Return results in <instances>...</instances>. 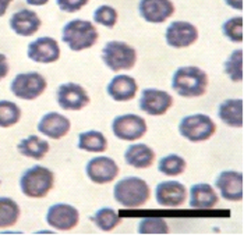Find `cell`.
Masks as SVG:
<instances>
[{
    "instance_id": "obj_16",
    "label": "cell",
    "mask_w": 251,
    "mask_h": 238,
    "mask_svg": "<svg viewBox=\"0 0 251 238\" xmlns=\"http://www.w3.org/2000/svg\"><path fill=\"white\" fill-rule=\"evenodd\" d=\"M156 202L165 208H180L187 199V190L179 181H163L155 190Z\"/></svg>"
},
{
    "instance_id": "obj_32",
    "label": "cell",
    "mask_w": 251,
    "mask_h": 238,
    "mask_svg": "<svg viewBox=\"0 0 251 238\" xmlns=\"http://www.w3.org/2000/svg\"><path fill=\"white\" fill-rule=\"evenodd\" d=\"M222 32L232 42H236V44L243 42V18L232 17L226 20L222 25Z\"/></svg>"
},
{
    "instance_id": "obj_23",
    "label": "cell",
    "mask_w": 251,
    "mask_h": 238,
    "mask_svg": "<svg viewBox=\"0 0 251 238\" xmlns=\"http://www.w3.org/2000/svg\"><path fill=\"white\" fill-rule=\"evenodd\" d=\"M218 117L229 127H243V100L226 99L218 107Z\"/></svg>"
},
{
    "instance_id": "obj_17",
    "label": "cell",
    "mask_w": 251,
    "mask_h": 238,
    "mask_svg": "<svg viewBox=\"0 0 251 238\" xmlns=\"http://www.w3.org/2000/svg\"><path fill=\"white\" fill-rule=\"evenodd\" d=\"M215 187L221 191V196L226 201L239 202L243 199V174L239 171H222L216 177Z\"/></svg>"
},
{
    "instance_id": "obj_30",
    "label": "cell",
    "mask_w": 251,
    "mask_h": 238,
    "mask_svg": "<svg viewBox=\"0 0 251 238\" xmlns=\"http://www.w3.org/2000/svg\"><path fill=\"white\" fill-rule=\"evenodd\" d=\"M225 72L233 82L243 81V50L237 49L226 59L224 64Z\"/></svg>"
},
{
    "instance_id": "obj_4",
    "label": "cell",
    "mask_w": 251,
    "mask_h": 238,
    "mask_svg": "<svg viewBox=\"0 0 251 238\" xmlns=\"http://www.w3.org/2000/svg\"><path fill=\"white\" fill-rule=\"evenodd\" d=\"M53 185V171L41 165L27 168L20 178L21 192L28 198H45L52 191Z\"/></svg>"
},
{
    "instance_id": "obj_27",
    "label": "cell",
    "mask_w": 251,
    "mask_h": 238,
    "mask_svg": "<svg viewBox=\"0 0 251 238\" xmlns=\"http://www.w3.org/2000/svg\"><path fill=\"white\" fill-rule=\"evenodd\" d=\"M91 220L95 223V226L99 230L108 233V231L116 229L117 226L122 223V217L117 214V212L113 208H100L91 217Z\"/></svg>"
},
{
    "instance_id": "obj_28",
    "label": "cell",
    "mask_w": 251,
    "mask_h": 238,
    "mask_svg": "<svg viewBox=\"0 0 251 238\" xmlns=\"http://www.w3.org/2000/svg\"><path fill=\"white\" fill-rule=\"evenodd\" d=\"M186 167H187V163H186L184 158H181L176 153H171V155L162 158L158 163L159 173L168 177H176L183 174Z\"/></svg>"
},
{
    "instance_id": "obj_8",
    "label": "cell",
    "mask_w": 251,
    "mask_h": 238,
    "mask_svg": "<svg viewBox=\"0 0 251 238\" xmlns=\"http://www.w3.org/2000/svg\"><path fill=\"white\" fill-rule=\"evenodd\" d=\"M112 131L122 141H137L147 132V121L141 116L127 113L117 116L112 121Z\"/></svg>"
},
{
    "instance_id": "obj_37",
    "label": "cell",
    "mask_w": 251,
    "mask_h": 238,
    "mask_svg": "<svg viewBox=\"0 0 251 238\" xmlns=\"http://www.w3.org/2000/svg\"><path fill=\"white\" fill-rule=\"evenodd\" d=\"M11 1H13V0H0V17H3V16L6 14V11L9 9Z\"/></svg>"
},
{
    "instance_id": "obj_7",
    "label": "cell",
    "mask_w": 251,
    "mask_h": 238,
    "mask_svg": "<svg viewBox=\"0 0 251 238\" xmlns=\"http://www.w3.org/2000/svg\"><path fill=\"white\" fill-rule=\"evenodd\" d=\"M48 82L45 77L39 72H21L17 74L10 84V91L18 99L34 100L45 92Z\"/></svg>"
},
{
    "instance_id": "obj_25",
    "label": "cell",
    "mask_w": 251,
    "mask_h": 238,
    "mask_svg": "<svg viewBox=\"0 0 251 238\" xmlns=\"http://www.w3.org/2000/svg\"><path fill=\"white\" fill-rule=\"evenodd\" d=\"M77 148L81 150H85V152L102 153L108 149V140L102 132L97 131V130L81 132L78 135Z\"/></svg>"
},
{
    "instance_id": "obj_1",
    "label": "cell",
    "mask_w": 251,
    "mask_h": 238,
    "mask_svg": "<svg viewBox=\"0 0 251 238\" xmlns=\"http://www.w3.org/2000/svg\"><path fill=\"white\" fill-rule=\"evenodd\" d=\"M208 88V75L196 66L179 67L172 77V89L181 97L202 96Z\"/></svg>"
},
{
    "instance_id": "obj_33",
    "label": "cell",
    "mask_w": 251,
    "mask_h": 238,
    "mask_svg": "<svg viewBox=\"0 0 251 238\" xmlns=\"http://www.w3.org/2000/svg\"><path fill=\"white\" fill-rule=\"evenodd\" d=\"M117 18H119L117 10L112 6L103 4V6H99L98 9L94 11V21L97 24L106 26V28H113L116 25Z\"/></svg>"
},
{
    "instance_id": "obj_39",
    "label": "cell",
    "mask_w": 251,
    "mask_h": 238,
    "mask_svg": "<svg viewBox=\"0 0 251 238\" xmlns=\"http://www.w3.org/2000/svg\"><path fill=\"white\" fill-rule=\"evenodd\" d=\"M0 184H1V181H0Z\"/></svg>"
},
{
    "instance_id": "obj_6",
    "label": "cell",
    "mask_w": 251,
    "mask_h": 238,
    "mask_svg": "<svg viewBox=\"0 0 251 238\" xmlns=\"http://www.w3.org/2000/svg\"><path fill=\"white\" fill-rule=\"evenodd\" d=\"M216 131V124L209 116L197 113L186 116L179 124V132L190 142H204Z\"/></svg>"
},
{
    "instance_id": "obj_21",
    "label": "cell",
    "mask_w": 251,
    "mask_h": 238,
    "mask_svg": "<svg viewBox=\"0 0 251 238\" xmlns=\"http://www.w3.org/2000/svg\"><path fill=\"white\" fill-rule=\"evenodd\" d=\"M125 160L131 167L150 168L155 162V152L145 143H134L126 149Z\"/></svg>"
},
{
    "instance_id": "obj_18",
    "label": "cell",
    "mask_w": 251,
    "mask_h": 238,
    "mask_svg": "<svg viewBox=\"0 0 251 238\" xmlns=\"http://www.w3.org/2000/svg\"><path fill=\"white\" fill-rule=\"evenodd\" d=\"M72 123L66 116L50 112L42 116V119L38 123V131L42 135H46L52 140H60L70 131Z\"/></svg>"
},
{
    "instance_id": "obj_26",
    "label": "cell",
    "mask_w": 251,
    "mask_h": 238,
    "mask_svg": "<svg viewBox=\"0 0 251 238\" xmlns=\"http://www.w3.org/2000/svg\"><path fill=\"white\" fill-rule=\"evenodd\" d=\"M20 206L14 199L0 196V229H9L14 226L20 219Z\"/></svg>"
},
{
    "instance_id": "obj_12",
    "label": "cell",
    "mask_w": 251,
    "mask_h": 238,
    "mask_svg": "<svg viewBox=\"0 0 251 238\" xmlns=\"http://www.w3.org/2000/svg\"><path fill=\"white\" fill-rule=\"evenodd\" d=\"M120 168L112 158L99 156L91 159L85 166V173L92 183L95 184H109L119 176Z\"/></svg>"
},
{
    "instance_id": "obj_3",
    "label": "cell",
    "mask_w": 251,
    "mask_h": 238,
    "mask_svg": "<svg viewBox=\"0 0 251 238\" xmlns=\"http://www.w3.org/2000/svg\"><path fill=\"white\" fill-rule=\"evenodd\" d=\"M98 29L90 21L75 18L64 24L62 29V39L73 52H81L90 49L98 42Z\"/></svg>"
},
{
    "instance_id": "obj_20",
    "label": "cell",
    "mask_w": 251,
    "mask_h": 238,
    "mask_svg": "<svg viewBox=\"0 0 251 238\" xmlns=\"http://www.w3.org/2000/svg\"><path fill=\"white\" fill-rule=\"evenodd\" d=\"M108 94L116 102H128L131 99H134L138 91V85L135 82V79L130 75L120 74L115 75L110 79L108 84Z\"/></svg>"
},
{
    "instance_id": "obj_22",
    "label": "cell",
    "mask_w": 251,
    "mask_h": 238,
    "mask_svg": "<svg viewBox=\"0 0 251 238\" xmlns=\"http://www.w3.org/2000/svg\"><path fill=\"white\" fill-rule=\"evenodd\" d=\"M218 201L219 198L209 184H194L190 188V206L193 209H212Z\"/></svg>"
},
{
    "instance_id": "obj_13",
    "label": "cell",
    "mask_w": 251,
    "mask_h": 238,
    "mask_svg": "<svg viewBox=\"0 0 251 238\" xmlns=\"http://www.w3.org/2000/svg\"><path fill=\"white\" fill-rule=\"evenodd\" d=\"M173 105V97L161 89L145 88L141 92L138 107L150 116L165 115Z\"/></svg>"
},
{
    "instance_id": "obj_14",
    "label": "cell",
    "mask_w": 251,
    "mask_h": 238,
    "mask_svg": "<svg viewBox=\"0 0 251 238\" xmlns=\"http://www.w3.org/2000/svg\"><path fill=\"white\" fill-rule=\"evenodd\" d=\"M27 56L35 63L49 64L59 60L60 48L57 41L50 36H41L28 45Z\"/></svg>"
},
{
    "instance_id": "obj_19",
    "label": "cell",
    "mask_w": 251,
    "mask_h": 238,
    "mask_svg": "<svg viewBox=\"0 0 251 238\" xmlns=\"http://www.w3.org/2000/svg\"><path fill=\"white\" fill-rule=\"evenodd\" d=\"M9 25L17 35L31 36L38 32V29L42 25V21L35 11L21 9L10 17Z\"/></svg>"
},
{
    "instance_id": "obj_5",
    "label": "cell",
    "mask_w": 251,
    "mask_h": 238,
    "mask_svg": "<svg viewBox=\"0 0 251 238\" xmlns=\"http://www.w3.org/2000/svg\"><path fill=\"white\" fill-rule=\"evenodd\" d=\"M102 60L109 70H131L137 63V52L127 42L110 41L102 49Z\"/></svg>"
},
{
    "instance_id": "obj_2",
    "label": "cell",
    "mask_w": 251,
    "mask_h": 238,
    "mask_svg": "<svg viewBox=\"0 0 251 238\" xmlns=\"http://www.w3.org/2000/svg\"><path fill=\"white\" fill-rule=\"evenodd\" d=\"M151 195L150 185L140 177H125L123 180L117 181L113 188V196L116 202L127 208V209H137L148 202Z\"/></svg>"
},
{
    "instance_id": "obj_31",
    "label": "cell",
    "mask_w": 251,
    "mask_h": 238,
    "mask_svg": "<svg viewBox=\"0 0 251 238\" xmlns=\"http://www.w3.org/2000/svg\"><path fill=\"white\" fill-rule=\"evenodd\" d=\"M140 234H168L169 227L165 219L162 217H147L138 224Z\"/></svg>"
},
{
    "instance_id": "obj_9",
    "label": "cell",
    "mask_w": 251,
    "mask_h": 238,
    "mask_svg": "<svg viewBox=\"0 0 251 238\" xmlns=\"http://www.w3.org/2000/svg\"><path fill=\"white\" fill-rule=\"evenodd\" d=\"M80 221V212L67 203H54L46 213V223L57 231H70Z\"/></svg>"
},
{
    "instance_id": "obj_34",
    "label": "cell",
    "mask_w": 251,
    "mask_h": 238,
    "mask_svg": "<svg viewBox=\"0 0 251 238\" xmlns=\"http://www.w3.org/2000/svg\"><path fill=\"white\" fill-rule=\"evenodd\" d=\"M90 0H56L57 7L64 13H75L87 6Z\"/></svg>"
},
{
    "instance_id": "obj_29",
    "label": "cell",
    "mask_w": 251,
    "mask_h": 238,
    "mask_svg": "<svg viewBox=\"0 0 251 238\" xmlns=\"http://www.w3.org/2000/svg\"><path fill=\"white\" fill-rule=\"evenodd\" d=\"M21 119V109L14 102L10 100H0V127L9 128L20 121Z\"/></svg>"
},
{
    "instance_id": "obj_38",
    "label": "cell",
    "mask_w": 251,
    "mask_h": 238,
    "mask_svg": "<svg viewBox=\"0 0 251 238\" xmlns=\"http://www.w3.org/2000/svg\"><path fill=\"white\" fill-rule=\"evenodd\" d=\"M48 1L49 0H27V3L31 6H45Z\"/></svg>"
},
{
    "instance_id": "obj_11",
    "label": "cell",
    "mask_w": 251,
    "mask_h": 238,
    "mask_svg": "<svg viewBox=\"0 0 251 238\" xmlns=\"http://www.w3.org/2000/svg\"><path fill=\"white\" fill-rule=\"evenodd\" d=\"M57 103L63 110H81L91 102L87 91L78 84L66 82L62 84L56 91Z\"/></svg>"
},
{
    "instance_id": "obj_35",
    "label": "cell",
    "mask_w": 251,
    "mask_h": 238,
    "mask_svg": "<svg viewBox=\"0 0 251 238\" xmlns=\"http://www.w3.org/2000/svg\"><path fill=\"white\" fill-rule=\"evenodd\" d=\"M9 71H10V67H9V62H7V57H6V54L0 53V81L7 77Z\"/></svg>"
},
{
    "instance_id": "obj_10",
    "label": "cell",
    "mask_w": 251,
    "mask_h": 238,
    "mask_svg": "<svg viewBox=\"0 0 251 238\" xmlns=\"http://www.w3.org/2000/svg\"><path fill=\"white\" fill-rule=\"evenodd\" d=\"M166 44L175 49L188 48L198 41L197 26L187 21H173L165 32Z\"/></svg>"
},
{
    "instance_id": "obj_15",
    "label": "cell",
    "mask_w": 251,
    "mask_h": 238,
    "mask_svg": "<svg viewBox=\"0 0 251 238\" xmlns=\"http://www.w3.org/2000/svg\"><path fill=\"white\" fill-rule=\"evenodd\" d=\"M140 16L151 24H162L175 13V4L172 0H140Z\"/></svg>"
},
{
    "instance_id": "obj_36",
    "label": "cell",
    "mask_w": 251,
    "mask_h": 238,
    "mask_svg": "<svg viewBox=\"0 0 251 238\" xmlns=\"http://www.w3.org/2000/svg\"><path fill=\"white\" fill-rule=\"evenodd\" d=\"M225 3L234 10H243V0H225Z\"/></svg>"
},
{
    "instance_id": "obj_24",
    "label": "cell",
    "mask_w": 251,
    "mask_h": 238,
    "mask_svg": "<svg viewBox=\"0 0 251 238\" xmlns=\"http://www.w3.org/2000/svg\"><path fill=\"white\" fill-rule=\"evenodd\" d=\"M49 142L39 138L38 135H29L27 138H24L23 141H20L17 145L18 152L25 156V158L35 159L41 160L46 156V153L49 152Z\"/></svg>"
}]
</instances>
